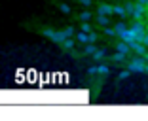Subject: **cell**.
<instances>
[{
    "label": "cell",
    "mask_w": 148,
    "mask_h": 121,
    "mask_svg": "<svg viewBox=\"0 0 148 121\" xmlns=\"http://www.w3.org/2000/svg\"><path fill=\"white\" fill-rule=\"evenodd\" d=\"M42 34L46 36V38L53 40L55 44H61L63 40H65V34H63V30H53V29H49V27L42 29Z\"/></svg>",
    "instance_id": "1"
},
{
    "label": "cell",
    "mask_w": 148,
    "mask_h": 121,
    "mask_svg": "<svg viewBox=\"0 0 148 121\" xmlns=\"http://www.w3.org/2000/svg\"><path fill=\"white\" fill-rule=\"evenodd\" d=\"M144 57H135V59L129 60V65H127V70L129 72H144Z\"/></svg>",
    "instance_id": "2"
},
{
    "label": "cell",
    "mask_w": 148,
    "mask_h": 121,
    "mask_svg": "<svg viewBox=\"0 0 148 121\" xmlns=\"http://www.w3.org/2000/svg\"><path fill=\"white\" fill-rule=\"evenodd\" d=\"M87 74H101V76H108V74H110V68L106 65L89 66V68H87Z\"/></svg>",
    "instance_id": "3"
},
{
    "label": "cell",
    "mask_w": 148,
    "mask_h": 121,
    "mask_svg": "<svg viewBox=\"0 0 148 121\" xmlns=\"http://www.w3.org/2000/svg\"><path fill=\"white\" fill-rule=\"evenodd\" d=\"M129 48H131V51H135L139 57H144V55H146V46H144V44H140V42H137V40H133V42L129 44Z\"/></svg>",
    "instance_id": "4"
},
{
    "label": "cell",
    "mask_w": 148,
    "mask_h": 121,
    "mask_svg": "<svg viewBox=\"0 0 148 121\" xmlns=\"http://www.w3.org/2000/svg\"><path fill=\"white\" fill-rule=\"evenodd\" d=\"M118 38H120V40H123V42H127V44H131L133 40H135V32H133V30H131L129 27H127L125 30H122V32L118 34Z\"/></svg>",
    "instance_id": "5"
},
{
    "label": "cell",
    "mask_w": 148,
    "mask_h": 121,
    "mask_svg": "<svg viewBox=\"0 0 148 121\" xmlns=\"http://www.w3.org/2000/svg\"><path fill=\"white\" fill-rule=\"evenodd\" d=\"M114 48H116V51H120V53H123V55H129L131 53V48H129V44L127 42H116V46H114Z\"/></svg>",
    "instance_id": "6"
},
{
    "label": "cell",
    "mask_w": 148,
    "mask_h": 121,
    "mask_svg": "<svg viewBox=\"0 0 148 121\" xmlns=\"http://www.w3.org/2000/svg\"><path fill=\"white\" fill-rule=\"evenodd\" d=\"M146 6H143V4H135V8H133V13H131V15H133V17L135 19H143L144 17V12H146Z\"/></svg>",
    "instance_id": "7"
},
{
    "label": "cell",
    "mask_w": 148,
    "mask_h": 121,
    "mask_svg": "<svg viewBox=\"0 0 148 121\" xmlns=\"http://www.w3.org/2000/svg\"><path fill=\"white\" fill-rule=\"evenodd\" d=\"M95 23L101 25V27H108L110 25V17L108 15H103V13H97L95 15Z\"/></svg>",
    "instance_id": "8"
},
{
    "label": "cell",
    "mask_w": 148,
    "mask_h": 121,
    "mask_svg": "<svg viewBox=\"0 0 148 121\" xmlns=\"http://www.w3.org/2000/svg\"><path fill=\"white\" fill-rule=\"evenodd\" d=\"M97 13H103V15H112V6L110 4H99L97 6Z\"/></svg>",
    "instance_id": "9"
},
{
    "label": "cell",
    "mask_w": 148,
    "mask_h": 121,
    "mask_svg": "<svg viewBox=\"0 0 148 121\" xmlns=\"http://www.w3.org/2000/svg\"><path fill=\"white\" fill-rule=\"evenodd\" d=\"M125 59H127V55H123V53H120V51L110 55V60H114V63H125Z\"/></svg>",
    "instance_id": "10"
},
{
    "label": "cell",
    "mask_w": 148,
    "mask_h": 121,
    "mask_svg": "<svg viewBox=\"0 0 148 121\" xmlns=\"http://www.w3.org/2000/svg\"><path fill=\"white\" fill-rule=\"evenodd\" d=\"M112 13L120 15L122 19H125V17H127V13H125V10H123V6H112Z\"/></svg>",
    "instance_id": "11"
},
{
    "label": "cell",
    "mask_w": 148,
    "mask_h": 121,
    "mask_svg": "<svg viewBox=\"0 0 148 121\" xmlns=\"http://www.w3.org/2000/svg\"><path fill=\"white\" fill-rule=\"evenodd\" d=\"M95 49H97L95 44H86V48H84L82 55H93V53H95Z\"/></svg>",
    "instance_id": "12"
},
{
    "label": "cell",
    "mask_w": 148,
    "mask_h": 121,
    "mask_svg": "<svg viewBox=\"0 0 148 121\" xmlns=\"http://www.w3.org/2000/svg\"><path fill=\"white\" fill-rule=\"evenodd\" d=\"M105 57H106L105 49H95V53H93V60H103Z\"/></svg>",
    "instance_id": "13"
},
{
    "label": "cell",
    "mask_w": 148,
    "mask_h": 121,
    "mask_svg": "<svg viewBox=\"0 0 148 121\" xmlns=\"http://www.w3.org/2000/svg\"><path fill=\"white\" fill-rule=\"evenodd\" d=\"M61 46H63V49H69V51H70V49H72L74 46H76V44H74V40H70V38H65V40L61 42Z\"/></svg>",
    "instance_id": "14"
},
{
    "label": "cell",
    "mask_w": 148,
    "mask_h": 121,
    "mask_svg": "<svg viewBox=\"0 0 148 121\" xmlns=\"http://www.w3.org/2000/svg\"><path fill=\"white\" fill-rule=\"evenodd\" d=\"M112 29H114V32H116V36H118L120 32H122V30H125V29H127V25H125L123 21H120V23H116V25H114Z\"/></svg>",
    "instance_id": "15"
},
{
    "label": "cell",
    "mask_w": 148,
    "mask_h": 121,
    "mask_svg": "<svg viewBox=\"0 0 148 121\" xmlns=\"http://www.w3.org/2000/svg\"><path fill=\"white\" fill-rule=\"evenodd\" d=\"M97 40H99V34H97L95 30H91V32H87V44H95Z\"/></svg>",
    "instance_id": "16"
},
{
    "label": "cell",
    "mask_w": 148,
    "mask_h": 121,
    "mask_svg": "<svg viewBox=\"0 0 148 121\" xmlns=\"http://www.w3.org/2000/svg\"><path fill=\"white\" fill-rule=\"evenodd\" d=\"M133 8H135V4H133V2H129V0H125V2H123V10H125L127 15H131V13H133Z\"/></svg>",
    "instance_id": "17"
},
{
    "label": "cell",
    "mask_w": 148,
    "mask_h": 121,
    "mask_svg": "<svg viewBox=\"0 0 148 121\" xmlns=\"http://www.w3.org/2000/svg\"><path fill=\"white\" fill-rule=\"evenodd\" d=\"M76 40H78L80 44H87V32H82V30H80L78 34H76Z\"/></svg>",
    "instance_id": "18"
},
{
    "label": "cell",
    "mask_w": 148,
    "mask_h": 121,
    "mask_svg": "<svg viewBox=\"0 0 148 121\" xmlns=\"http://www.w3.org/2000/svg\"><path fill=\"white\" fill-rule=\"evenodd\" d=\"M80 30L82 32H91V25H89V21H82V25H80Z\"/></svg>",
    "instance_id": "19"
},
{
    "label": "cell",
    "mask_w": 148,
    "mask_h": 121,
    "mask_svg": "<svg viewBox=\"0 0 148 121\" xmlns=\"http://www.w3.org/2000/svg\"><path fill=\"white\" fill-rule=\"evenodd\" d=\"M91 17H93V15H91L89 12H82V13L78 15V19H80V21H91Z\"/></svg>",
    "instance_id": "20"
},
{
    "label": "cell",
    "mask_w": 148,
    "mask_h": 121,
    "mask_svg": "<svg viewBox=\"0 0 148 121\" xmlns=\"http://www.w3.org/2000/svg\"><path fill=\"white\" fill-rule=\"evenodd\" d=\"M59 10H61L63 13H70V6L69 4H59Z\"/></svg>",
    "instance_id": "21"
},
{
    "label": "cell",
    "mask_w": 148,
    "mask_h": 121,
    "mask_svg": "<svg viewBox=\"0 0 148 121\" xmlns=\"http://www.w3.org/2000/svg\"><path fill=\"white\" fill-rule=\"evenodd\" d=\"M129 70H122V72H120V76H118V78H120V80H127V78H129Z\"/></svg>",
    "instance_id": "22"
},
{
    "label": "cell",
    "mask_w": 148,
    "mask_h": 121,
    "mask_svg": "<svg viewBox=\"0 0 148 121\" xmlns=\"http://www.w3.org/2000/svg\"><path fill=\"white\" fill-rule=\"evenodd\" d=\"M105 34L106 36H116V32H114L112 27H105Z\"/></svg>",
    "instance_id": "23"
},
{
    "label": "cell",
    "mask_w": 148,
    "mask_h": 121,
    "mask_svg": "<svg viewBox=\"0 0 148 121\" xmlns=\"http://www.w3.org/2000/svg\"><path fill=\"white\" fill-rule=\"evenodd\" d=\"M78 2L82 6H86V8H89V6H91V0H78Z\"/></svg>",
    "instance_id": "24"
},
{
    "label": "cell",
    "mask_w": 148,
    "mask_h": 121,
    "mask_svg": "<svg viewBox=\"0 0 148 121\" xmlns=\"http://www.w3.org/2000/svg\"><path fill=\"white\" fill-rule=\"evenodd\" d=\"M140 44H144V46H148V30L144 32V36H143V42H140Z\"/></svg>",
    "instance_id": "25"
},
{
    "label": "cell",
    "mask_w": 148,
    "mask_h": 121,
    "mask_svg": "<svg viewBox=\"0 0 148 121\" xmlns=\"http://www.w3.org/2000/svg\"><path fill=\"white\" fill-rule=\"evenodd\" d=\"M137 4H143V6H146V4H148V0H137Z\"/></svg>",
    "instance_id": "26"
},
{
    "label": "cell",
    "mask_w": 148,
    "mask_h": 121,
    "mask_svg": "<svg viewBox=\"0 0 148 121\" xmlns=\"http://www.w3.org/2000/svg\"><path fill=\"white\" fill-rule=\"evenodd\" d=\"M144 72H146V74H148V65H144Z\"/></svg>",
    "instance_id": "27"
},
{
    "label": "cell",
    "mask_w": 148,
    "mask_h": 121,
    "mask_svg": "<svg viewBox=\"0 0 148 121\" xmlns=\"http://www.w3.org/2000/svg\"><path fill=\"white\" fill-rule=\"evenodd\" d=\"M146 15H148V13H146ZM146 29H148V17H146Z\"/></svg>",
    "instance_id": "28"
}]
</instances>
